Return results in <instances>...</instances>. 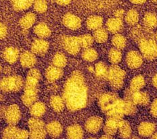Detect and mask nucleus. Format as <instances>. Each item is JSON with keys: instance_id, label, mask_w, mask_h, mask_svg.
<instances>
[{"instance_id": "nucleus-1", "label": "nucleus", "mask_w": 157, "mask_h": 139, "mask_svg": "<svg viewBox=\"0 0 157 139\" xmlns=\"http://www.w3.org/2000/svg\"><path fill=\"white\" fill-rule=\"evenodd\" d=\"M63 98L70 111L80 110L87 105V88L84 77L79 71H75L64 85Z\"/></svg>"}, {"instance_id": "nucleus-2", "label": "nucleus", "mask_w": 157, "mask_h": 139, "mask_svg": "<svg viewBox=\"0 0 157 139\" xmlns=\"http://www.w3.org/2000/svg\"><path fill=\"white\" fill-rule=\"evenodd\" d=\"M124 101L113 93L103 94L99 99V105L108 118L122 119L123 115V105Z\"/></svg>"}, {"instance_id": "nucleus-3", "label": "nucleus", "mask_w": 157, "mask_h": 139, "mask_svg": "<svg viewBox=\"0 0 157 139\" xmlns=\"http://www.w3.org/2000/svg\"><path fill=\"white\" fill-rule=\"evenodd\" d=\"M24 80L18 75L5 77L1 80V89L4 92H17L23 86Z\"/></svg>"}, {"instance_id": "nucleus-4", "label": "nucleus", "mask_w": 157, "mask_h": 139, "mask_svg": "<svg viewBox=\"0 0 157 139\" xmlns=\"http://www.w3.org/2000/svg\"><path fill=\"white\" fill-rule=\"evenodd\" d=\"M125 75V73L123 70L119 66L114 65L110 67L108 79L113 88L120 89L123 86Z\"/></svg>"}, {"instance_id": "nucleus-5", "label": "nucleus", "mask_w": 157, "mask_h": 139, "mask_svg": "<svg viewBox=\"0 0 157 139\" xmlns=\"http://www.w3.org/2000/svg\"><path fill=\"white\" fill-rule=\"evenodd\" d=\"M62 44L64 49L71 55L77 54L81 48L78 37L64 36L62 38Z\"/></svg>"}, {"instance_id": "nucleus-6", "label": "nucleus", "mask_w": 157, "mask_h": 139, "mask_svg": "<svg viewBox=\"0 0 157 139\" xmlns=\"http://www.w3.org/2000/svg\"><path fill=\"white\" fill-rule=\"evenodd\" d=\"M21 110L17 105H11L6 108L4 118L6 121L10 126L17 124L21 119Z\"/></svg>"}, {"instance_id": "nucleus-7", "label": "nucleus", "mask_w": 157, "mask_h": 139, "mask_svg": "<svg viewBox=\"0 0 157 139\" xmlns=\"http://www.w3.org/2000/svg\"><path fill=\"white\" fill-rule=\"evenodd\" d=\"M103 124L102 119L98 116H93L87 119L85 128L87 132L91 134H96L100 130Z\"/></svg>"}, {"instance_id": "nucleus-8", "label": "nucleus", "mask_w": 157, "mask_h": 139, "mask_svg": "<svg viewBox=\"0 0 157 139\" xmlns=\"http://www.w3.org/2000/svg\"><path fill=\"white\" fill-rule=\"evenodd\" d=\"M49 47H50V44L47 41L39 38V39H36L33 42L31 45V51L32 53L34 54L38 55V56H43L47 53Z\"/></svg>"}, {"instance_id": "nucleus-9", "label": "nucleus", "mask_w": 157, "mask_h": 139, "mask_svg": "<svg viewBox=\"0 0 157 139\" xmlns=\"http://www.w3.org/2000/svg\"><path fill=\"white\" fill-rule=\"evenodd\" d=\"M140 49L147 58H152L156 56V45L152 41L144 40L140 43Z\"/></svg>"}, {"instance_id": "nucleus-10", "label": "nucleus", "mask_w": 157, "mask_h": 139, "mask_svg": "<svg viewBox=\"0 0 157 139\" xmlns=\"http://www.w3.org/2000/svg\"><path fill=\"white\" fill-rule=\"evenodd\" d=\"M63 23L68 28L71 30H77L81 26V19L71 13H68L64 15L63 18Z\"/></svg>"}, {"instance_id": "nucleus-11", "label": "nucleus", "mask_w": 157, "mask_h": 139, "mask_svg": "<svg viewBox=\"0 0 157 139\" xmlns=\"http://www.w3.org/2000/svg\"><path fill=\"white\" fill-rule=\"evenodd\" d=\"M122 119L108 118L104 127V130L107 135L112 136L117 132Z\"/></svg>"}, {"instance_id": "nucleus-12", "label": "nucleus", "mask_w": 157, "mask_h": 139, "mask_svg": "<svg viewBox=\"0 0 157 139\" xmlns=\"http://www.w3.org/2000/svg\"><path fill=\"white\" fill-rule=\"evenodd\" d=\"M63 76V70L61 68L51 66L45 71V77L49 82H53L60 79Z\"/></svg>"}, {"instance_id": "nucleus-13", "label": "nucleus", "mask_w": 157, "mask_h": 139, "mask_svg": "<svg viewBox=\"0 0 157 139\" xmlns=\"http://www.w3.org/2000/svg\"><path fill=\"white\" fill-rule=\"evenodd\" d=\"M21 64L22 67L25 68H33L36 64L37 59L35 54L29 51H25L21 56Z\"/></svg>"}, {"instance_id": "nucleus-14", "label": "nucleus", "mask_w": 157, "mask_h": 139, "mask_svg": "<svg viewBox=\"0 0 157 139\" xmlns=\"http://www.w3.org/2000/svg\"><path fill=\"white\" fill-rule=\"evenodd\" d=\"M4 60L10 64H14L19 57V51L14 47H8L3 52Z\"/></svg>"}, {"instance_id": "nucleus-15", "label": "nucleus", "mask_w": 157, "mask_h": 139, "mask_svg": "<svg viewBox=\"0 0 157 139\" xmlns=\"http://www.w3.org/2000/svg\"><path fill=\"white\" fill-rule=\"evenodd\" d=\"M39 82V80L37 79L27 76L25 83V93H30V94H38Z\"/></svg>"}, {"instance_id": "nucleus-16", "label": "nucleus", "mask_w": 157, "mask_h": 139, "mask_svg": "<svg viewBox=\"0 0 157 139\" xmlns=\"http://www.w3.org/2000/svg\"><path fill=\"white\" fill-rule=\"evenodd\" d=\"M142 62V57L136 51H131L127 56V63L132 68L139 67Z\"/></svg>"}, {"instance_id": "nucleus-17", "label": "nucleus", "mask_w": 157, "mask_h": 139, "mask_svg": "<svg viewBox=\"0 0 157 139\" xmlns=\"http://www.w3.org/2000/svg\"><path fill=\"white\" fill-rule=\"evenodd\" d=\"M106 28L108 31L112 33H117L123 28V22L121 19L117 18H110L106 22Z\"/></svg>"}, {"instance_id": "nucleus-18", "label": "nucleus", "mask_w": 157, "mask_h": 139, "mask_svg": "<svg viewBox=\"0 0 157 139\" xmlns=\"http://www.w3.org/2000/svg\"><path fill=\"white\" fill-rule=\"evenodd\" d=\"M46 112V107L44 103L37 101L30 108V114L33 117L39 118Z\"/></svg>"}, {"instance_id": "nucleus-19", "label": "nucleus", "mask_w": 157, "mask_h": 139, "mask_svg": "<svg viewBox=\"0 0 157 139\" xmlns=\"http://www.w3.org/2000/svg\"><path fill=\"white\" fill-rule=\"evenodd\" d=\"M67 137L68 139H82L83 130L79 125L74 124L67 129Z\"/></svg>"}, {"instance_id": "nucleus-20", "label": "nucleus", "mask_w": 157, "mask_h": 139, "mask_svg": "<svg viewBox=\"0 0 157 139\" xmlns=\"http://www.w3.org/2000/svg\"><path fill=\"white\" fill-rule=\"evenodd\" d=\"M46 131L50 136L53 137H58L63 132V128L62 125L58 122H51L46 126Z\"/></svg>"}, {"instance_id": "nucleus-21", "label": "nucleus", "mask_w": 157, "mask_h": 139, "mask_svg": "<svg viewBox=\"0 0 157 139\" xmlns=\"http://www.w3.org/2000/svg\"><path fill=\"white\" fill-rule=\"evenodd\" d=\"M103 24V19L99 16H91L87 19L86 25L90 30L96 31L102 27Z\"/></svg>"}, {"instance_id": "nucleus-22", "label": "nucleus", "mask_w": 157, "mask_h": 139, "mask_svg": "<svg viewBox=\"0 0 157 139\" xmlns=\"http://www.w3.org/2000/svg\"><path fill=\"white\" fill-rule=\"evenodd\" d=\"M95 74L98 79H108L109 76V68L107 67L105 63L98 62L95 66Z\"/></svg>"}, {"instance_id": "nucleus-23", "label": "nucleus", "mask_w": 157, "mask_h": 139, "mask_svg": "<svg viewBox=\"0 0 157 139\" xmlns=\"http://www.w3.org/2000/svg\"><path fill=\"white\" fill-rule=\"evenodd\" d=\"M36 20V16L32 12H29L22 16L19 21L21 27L24 29L31 28L35 24Z\"/></svg>"}, {"instance_id": "nucleus-24", "label": "nucleus", "mask_w": 157, "mask_h": 139, "mask_svg": "<svg viewBox=\"0 0 157 139\" xmlns=\"http://www.w3.org/2000/svg\"><path fill=\"white\" fill-rule=\"evenodd\" d=\"M34 33L41 38H47L50 36L51 31L46 24L40 22L34 27Z\"/></svg>"}, {"instance_id": "nucleus-25", "label": "nucleus", "mask_w": 157, "mask_h": 139, "mask_svg": "<svg viewBox=\"0 0 157 139\" xmlns=\"http://www.w3.org/2000/svg\"><path fill=\"white\" fill-rule=\"evenodd\" d=\"M50 105L55 112H61L64 108L65 102L63 97L58 95H54L50 99Z\"/></svg>"}, {"instance_id": "nucleus-26", "label": "nucleus", "mask_w": 157, "mask_h": 139, "mask_svg": "<svg viewBox=\"0 0 157 139\" xmlns=\"http://www.w3.org/2000/svg\"><path fill=\"white\" fill-rule=\"evenodd\" d=\"M46 134V128L45 127L33 128L29 132V138L31 139H44Z\"/></svg>"}, {"instance_id": "nucleus-27", "label": "nucleus", "mask_w": 157, "mask_h": 139, "mask_svg": "<svg viewBox=\"0 0 157 139\" xmlns=\"http://www.w3.org/2000/svg\"><path fill=\"white\" fill-rule=\"evenodd\" d=\"M20 129L15 126H9L6 127L2 133L3 139H15Z\"/></svg>"}, {"instance_id": "nucleus-28", "label": "nucleus", "mask_w": 157, "mask_h": 139, "mask_svg": "<svg viewBox=\"0 0 157 139\" xmlns=\"http://www.w3.org/2000/svg\"><path fill=\"white\" fill-rule=\"evenodd\" d=\"M93 37L94 40L98 43H102L107 41L108 37H109V34H108V32L106 29L100 28L94 31Z\"/></svg>"}, {"instance_id": "nucleus-29", "label": "nucleus", "mask_w": 157, "mask_h": 139, "mask_svg": "<svg viewBox=\"0 0 157 139\" xmlns=\"http://www.w3.org/2000/svg\"><path fill=\"white\" fill-rule=\"evenodd\" d=\"M52 63H53L54 66L62 69L67 65V57L63 53L60 52L56 53L54 55L53 60H52Z\"/></svg>"}, {"instance_id": "nucleus-30", "label": "nucleus", "mask_w": 157, "mask_h": 139, "mask_svg": "<svg viewBox=\"0 0 157 139\" xmlns=\"http://www.w3.org/2000/svg\"><path fill=\"white\" fill-rule=\"evenodd\" d=\"M12 6L16 11H23L29 8L33 5V1H12Z\"/></svg>"}, {"instance_id": "nucleus-31", "label": "nucleus", "mask_w": 157, "mask_h": 139, "mask_svg": "<svg viewBox=\"0 0 157 139\" xmlns=\"http://www.w3.org/2000/svg\"><path fill=\"white\" fill-rule=\"evenodd\" d=\"M98 54L97 51L93 48H88L86 49L82 53V57L85 61H94L98 59Z\"/></svg>"}, {"instance_id": "nucleus-32", "label": "nucleus", "mask_w": 157, "mask_h": 139, "mask_svg": "<svg viewBox=\"0 0 157 139\" xmlns=\"http://www.w3.org/2000/svg\"><path fill=\"white\" fill-rule=\"evenodd\" d=\"M122 55L121 51L116 49V48H112L109 52V59L111 63L113 64H119L121 60Z\"/></svg>"}, {"instance_id": "nucleus-33", "label": "nucleus", "mask_w": 157, "mask_h": 139, "mask_svg": "<svg viewBox=\"0 0 157 139\" xmlns=\"http://www.w3.org/2000/svg\"><path fill=\"white\" fill-rule=\"evenodd\" d=\"M21 99L25 105L31 108L34 103L37 102L38 99V94H30V93H24Z\"/></svg>"}, {"instance_id": "nucleus-34", "label": "nucleus", "mask_w": 157, "mask_h": 139, "mask_svg": "<svg viewBox=\"0 0 157 139\" xmlns=\"http://www.w3.org/2000/svg\"><path fill=\"white\" fill-rule=\"evenodd\" d=\"M78 38H79L81 47L85 48V49L90 48V47L92 45L94 41L93 36H91V35L90 34L81 35L80 37H78Z\"/></svg>"}, {"instance_id": "nucleus-35", "label": "nucleus", "mask_w": 157, "mask_h": 139, "mask_svg": "<svg viewBox=\"0 0 157 139\" xmlns=\"http://www.w3.org/2000/svg\"><path fill=\"white\" fill-rule=\"evenodd\" d=\"M154 130H155V126L153 124L150 123H143L139 128V132L140 135L143 137H148L152 134Z\"/></svg>"}, {"instance_id": "nucleus-36", "label": "nucleus", "mask_w": 157, "mask_h": 139, "mask_svg": "<svg viewBox=\"0 0 157 139\" xmlns=\"http://www.w3.org/2000/svg\"><path fill=\"white\" fill-rule=\"evenodd\" d=\"M119 130L120 135L124 138H127L129 137V136L131 135V132H132L130 126L129 125L128 123H127V122L126 121H123V120L121 121V124L119 125Z\"/></svg>"}, {"instance_id": "nucleus-37", "label": "nucleus", "mask_w": 157, "mask_h": 139, "mask_svg": "<svg viewBox=\"0 0 157 139\" xmlns=\"http://www.w3.org/2000/svg\"><path fill=\"white\" fill-rule=\"evenodd\" d=\"M133 101L135 103L146 104L148 101V97L144 93H134L132 95Z\"/></svg>"}, {"instance_id": "nucleus-38", "label": "nucleus", "mask_w": 157, "mask_h": 139, "mask_svg": "<svg viewBox=\"0 0 157 139\" xmlns=\"http://www.w3.org/2000/svg\"><path fill=\"white\" fill-rule=\"evenodd\" d=\"M112 43L117 49H123L125 47L126 44V40L125 37L121 35L117 34L112 38Z\"/></svg>"}, {"instance_id": "nucleus-39", "label": "nucleus", "mask_w": 157, "mask_h": 139, "mask_svg": "<svg viewBox=\"0 0 157 139\" xmlns=\"http://www.w3.org/2000/svg\"><path fill=\"white\" fill-rule=\"evenodd\" d=\"M136 107L132 102L130 101H124L123 105V112L124 114H132L133 113L136 112Z\"/></svg>"}, {"instance_id": "nucleus-40", "label": "nucleus", "mask_w": 157, "mask_h": 139, "mask_svg": "<svg viewBox=\"0 0 157 139\" xmlns=\"http://www.w3.org/2000/svg\"><path fill=\"white\" fill-rule=\"evenodd\" d=\"M35 10L39 14H43L48 9V4L45 1H35L34 2Z\"/></svg>"}, {"instance_id": "nucleus-41", "label": "nucleus", "mask_w": 157, "mask_h": 139, "mask_svg": "<svg viewBox=\"0 0 157 139\" xmlns=\"http://www.w3.org/2000/svg\"><path fill=\"white\" fill-rule=\"evenodd\" d=\"M29 129H33L39 127H45V123L41 119L33 117L29 120Z\"/></svg>"}, {"instance_id": "nucleus-42", "label": "nucleus", "mask_w": 157, "mask_h": 139, "mask_svg": "<svg viewBox=\"0 0 157 139\" xmlns=\"http://www.w3.org/2000/svg\"><path fill=\"white\" fill-rule=\"evenodd\" d=\"M144 81V79L141 76H137L135 79H133L132 83H131V87L133 91H136V90L141 89L143 86Z\"/></svg>"}, {"instance_id": "nucleus-43", "label": "nucleus", "mask_w": 157, "mask_h": 139, "mask_svg": "<svg viewBox=\"0 0 157 139\" xmlns=\"http://www.w3.org/2000/svg\"><path fill=\"white\" fill-rule=\"evenodd\" d=\"M138 20V15L135 10H130L126 16V21L129 24H134Z\"/></svg>"}, {"instance_id": "nucleus-44", "label": "nucleus", "mask_w": 157, "mask_h": 139, "mask_svg": "<svg viewBox=\"0 0 157 139\" xmlns=\"http://www.w3.org/2000/svg\"><path fill=\"white\" fill-rule=\"evenodd\" d=\"M145 23L148 27H154L156 24L155 17L152 14H147L145 17Z\"/></svg>"}, {"instance_id": "nucleus-45", "label": "nucleus", "mask_w": 157, "mask_h": 139, "mask_svg": "<svg viewBox=\"0 0 157 139\" xmlns=\"http://www.w3.org/2000/svg\"><path fill=\"white\" fill-rule=\"evenodd\" d=\"M27 76L31 77V78L35 79L38 80H40V79L41 78V75L40 72H39L38 70L35 69V68H32L29 70L28 74H27Z\"/></svg>"}, {"instance_id": "nucleus-46", "label": "nucleus", "mask_w": 157, "mask_h": 139, "mask_svg": "<svg viewBox=\"0 0 157 139\" xmlns=\"http://www.w3.org/2000/svg\"><path fill=\"white\" fill-rule=\"evenodd\" d=\"M29 137V133L25 130H20L18 132L15 139H28Z\"/></svg>"}, {"instance_id": "nucleus-47", "label": "nucleus", "mask_w": 157, "mask_h": 139, "mask_svg": "<svg viewBox=\"0 0 157 139\" xmlns=\"http://www.w3.org/2000/svg\"><path fill=\"white\" fill-rule=\"evenodd\" d=\"M7 32V27H6L5 24L1 23V24H0V37H1V39H4L6 37Z\"/></svg>"}, {"instance_id": "nucleus-48", "label": "nucleus", "mask_w": 157, "mask_h": 139, "mask_svg": "<svg viewBox=\"0 0 157 139\" xmlns=\"http://www.w3.org/2000/svg\"><path fill=\"white\" fill-rule=\"evenodd\" d=\"M123 14H124V11L123 9H118V10H117L115 13H114V16H115V18H119L121 20V18L123 16Z\"/></svg>"}, {"instance_id": "nucleus-49", "label": "nucleus", "mask_w": 157, "mask_h": 139, "mask_svg": "<svg viewBox=\"0 0 157 139\" xmlns=\"http://www.w3.org/2000/svg\"><path fill=\"white\" fill-rule=\"evenodd\" d=\"M56 2L60 5H67L71 4V1H56Z\"/></svg>"}, {"instance_id": "nucleus-50", "label": "nucleus", "mask_w": 157, "mask_h": 139, "mask_svg": "<svg viewBox=\"0 0 157 139\" xmlns=\"http://www.w3.org/2000/svg\"><path fill=\"white\" fill-rule=\"evenodd\" d=\"M100 139H113V138L112 137H111V136L106 134V135L102 136V137H101V138Z\"/></svg>"}, {"instance_id": "nucleus-51", "label": "nucleus", "mask_w": 157, "mask_h": 139, "mask_svg": "<svg viewBox=\"0 0 157 139\" xmlns=\"http://www.w3.org/2000/svg\"><path fill=\"white\" fill-rule=\"evenodd\" d=\"M133 3H135V4H142V3H144L145 2H137V1H134V2H132Z\"/></svg>"}, {"instance_id": "nucleus-52", "label": "nucleus", "mask_w": 157, "mask_h": 139, "mask_svg": "<svg viewBox=\"0 0 157 139\" xmlns=\"http://www.w3.org/2000/svg\"><path fill=\"white\" fill-rule=\"evenodd\" d=\"M152 139H157V133L156 134H155V136H154Z\"/></svg>"}, {"instance_id": "nucleus-53", "label": "nucleus", "mask_w": 157, "mask_h": 139, "mask_svg": "<svg viewBox=\"0 0 157 139\" xmlns=\"http://www.w3.org/2000/svg\"><path fill=\"white\" fill-rule=\"evenodd\" d=\"M88 139H96V138H88Z\"/></svg>"}, {"instance_id": "nucleus-54", "label": "nucleus", "mask_w": 157, "mask_h": 139, "mask_svg": "<svg viewBox=\"0 0 157 139\" xmlns=\"http://www.w3.org/2000/svg\"><path fill=\"white\" fill-rule=\"evenodd\" d=\"M133 139H138V138H134Z\"/></svg>"}]
</instances>
